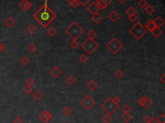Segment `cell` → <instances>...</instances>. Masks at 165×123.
<instances>
[{
    "mask_svg": "<svg viewBox=\"0 0 165 123\" xmlns=\"http://www.w3.org/2000/svg\"><path fill=\"white\" fill-rule=\"evenodd\" d=\"M33 17L44 27L46 28L57 17V15L47 6L44 4L41 8L39 9Z\"/></svg>",
    "mask_w": 165,
    "mask_h": 123,
    "instance_id": "obj_1",
    "label": "cell"
},
{
    "mask_svg": "<svg viewBox=\"0 0 165 123\" xmlns=\"http://www.w3.org/2000/svg\"><path fill=\"white\" fill-rule=\"evenodd\" d=\"M64 32L67 34L70 38L74 39H77L81 34L84 32V30L81 28V26L76 22H73L70 25L64 30Z\"/></svg>",
    "mask_w": 165,
    "mask_h": 123,
    "instance_id": "obj_2",
    "label": "cell"
},
{
    "mask_svg": "<svg viewBox=\"0 0 165 123\" xmlns=\"http://www.w3.org/2000/svg\"><path fill=\"white\" fill-rule=\"evenodd\" d=\"M147 32V30L139 22L135 24L133 27L129 30V33L137 40H140Z\"/></svg>",
    "mask_w": 165,
    "mask_h": 123,
    "instance_id": "obj_3",
    "label": "cell"
},
{
    "mask_svg": "<svg viewBox=\"0 0 165 123\" xmlns=\"http://www.w3.org/2000/svg\"><path fill=\"white\" fill-rule=\"evenodd\" d=\"M119 107V105L115 103L113 101L112 98H108L101 105V108L105 111L106 113V114H108L110 115L116 111Z\"/></svg>",
    "mask_w": 165,
    "mask_h": 123,
    "instance_id": "obj_4",
    "label": "cell"
},
{
    "mask_svg": "<svg viewBox=\"0 0 165 123\" xmlns=\"http://www.w3.org/2000/svg\"><path fill=\"white\" fill-rule=\"evenodd\" d=\"M106 48L111 53L117 54L123 48V45L116 38H113L106 45Z\"/></svg>",
    "mask_w": 165,
    "mask_h": 123,
    "instance_id": "obj_5",
    "label": "cell"
},
{
    "mask_svg": "<svg viewBox=\"0 0 165 123\" xmlns=\"http://www.w3.org/2000/svg\"><path fill=\"white\" fill-rule=\"evenodd\" d=\"M81 47L88 54H92L93 52H95L99 47V45L94 39L88 38L81 44Z\"/></svg>",
    "mask_w": 165,
    "mask_h": 123,
    "instance_id": "obj_6",
    "label": "cell"
},
{
    "mask_svg": "<svg viewBox=\"0 0 165 123\" xmlns=\"http://www.w3.org/2000/svg\"><path fill=\"white\" fill-rule=\"evenodd\" d=\"M95 101L90 97L89 94H87L80 101V104L85 110H89L95 104Z\"/></svg>",
    "mask_w": 165,
    "mask_h": 123,
    "instance_id": "obj_7",
    "label": "cell"
},
{
    "mask_svg": "<svg viewBox=\"0 0 165 123\" xmlns=\"http://www.w3.org/2000/svg\"><path fill=\"white\" fill-rule=\"evenodd\" d=\"M52 117L53 116H52V113L50 112H48V111L46 110L42 112L39 115V119L44 123H46L47 122H48L49 120L52 119Z\"/></svg>",
    "mask_w": 165,
    "mask_h": 123,
    "instance_id": "obj_8",
    "label": "cell"
},
{
    "mask_svg": "<svg viewBox=\"0 0 165 123\" xmlns=\"http://www.w3.org/2000/svg\"><path fill=\"white\" fill-rule=\"evenodd\" d=\"M19 7L24 11H27L32 8V4L28 0H21L19 3Z\"/></svg>",
    "mask_w": 165,
    "mask_h": 123,
    "instance_id": "obj_9",
    "label": "cell"
},
{
    "mask_svg": "<svg viewBox=\"0 0 165 123\" xmlns=\"http://www.w3.org/2000/svg\"><path fill=\"white\" fill-rule=\"evenodd\" d=\"M62 70L58 66H54L50 72V74L55 79H57L62 74Z\"/></svg>",
    "mask_w": 165,
    "mask_h": 123,
    "instance_id": "obj_10",
    "label": "cell"
},
{
    "mask_svg": "<svg viewBox=\"0 0 165 123\" xmlns=\"http://www.w3.org/2000/svg\"><path fill=\"white\" fill-rule=\"evenodd\" d=\"M87 10L92 14H95L98 12V11L100 10V8L95 2H93L87 7Z\"/></svg>",
    "mask_w": 165,
    "mask_h": 123,
    "instance_id": "obj_11",
    "label": "cell"
},
{
    "mask_svg": "<svg viewBox=\"0 0 165 123\" xmlns=\"http://www.w3.org/2000/svg\"><path fill=\"white\" fill-rule=\"evenodd\" d=\"M87 86L88 89L90 90L91 91H94L98 87V83L94 80L91 79L87 83Z\"/></svg>",
    "mask_w": 165,
    "mask_h": 123,
    "instance_id": "obj_12",
    "label": "cell"
},
{
    "mask_svg": "<svg viewBox=\"0 0 165 123\" xmlns=\"http://www.w3.org/2000/svg\"><path fill=\"white\" fill-rule=\"evenodd\" d=\"M108 17L111 21H113V22H116L120 17V15L116 10H113L110 13L109 15H108Z\"/></svg>",
    "mask_w": 165,
    "mask_h": 123,
    "instance_id": "obj_13",
    "label": "cell"
},
{
    "mask_svg": "<svg viewBox=\"0 0 165 123\" xmlns=\"http://www.w3.org/2000/svg\"><path fill=\"white\" fill-rule=\"evenodd\" d=\"M3 23H4L5 25L7 28H12L13 26H14V25H15V23L14 20H13L11 17H7V18L5 20L4 22Z\"/></svg>",
    "mask_w": 165,
    "mask_h": 123,
    "instance_id": "obj_14",
    "label": "cell"
},
{
    "mask_svg": "<svg viewBox=\"0 0 165 123\" xmlns=\"http://www.w3.org/2000/svg\"><path fill=\"white\" fill-rule=\"evenodd\" d=\"M144 26H145L144 27L146 28V29L148 30H149V31H150V32H151L153 29H154V28L156 27V26H155V23H154V20H152V19H150V20H148V21L146 23L145 25Z\"/></svg>",
    "mask_w": 165,
    "mask_h": 123,
    "instance_id": "obj_15",
    "label": "cell"
},
{
    "mask_svg": "<svg viewBox=\"0 0 165 123\" xmlns=\"http://www.w3.org/2000/svg\"><path fill=\"white\" fill-rule=\"evenodd\" d=\"M154 22L155 23L156 27H158V28H160V27H162L164 24V21L163 20V19L161 18L159 16H157L155 20H154Z\"/></svg>",
    "mask_w": 165,
    "mask_h": 123,
    "instance_id": "obj_16",
    "label": "cell"
},
{
    "mask_svg": "<svg viewBox=\"0 0 165 123\" xmlns=\"http://www.w3.org/2000/svg\"><path fill=\"white\" fill-rule=\"evenodd\" d=\"M152 35L155 37V38H157L159 37H160L161 36V34H162V30L160 28L158 27H155L154 29H153L151 31Z\"/></svg>",
    "mask_w": 165,
    "mask_h": 123,
    "instance_id": "obj_17",
    "label": "cell"
},
{
    "mask_svg": "<svg viewBox=\"0 0 165 123\" xmlns=\"http://www.w3.org/2000/svg\"><path fill=\"white\" fill-rule=\"evenodd\" d=\"M32 97L34 98V99L36 101H39L43 97L42 93L39 90H36L35 92L32 95Z\"/></svg>",
    "mask_w": 165,
    "mask_h": 123,
    "instance_id": "obj_18",
    "label": "cell"
},
{
    "mask_svg": "<svg viewBox=\"0 0 165 123\" xmlns=\"http://www.w3.org/2000/svg\"><path fill=\"white\" fill-rule=\"evenodd\" d=\"M144 108L146 109H148L149 107H150V106L152 104V100L150 99V98L148 96H144Z\"/></svg>",
    "mask_w": 165,
    "mask_h": 123,
    "instance_id": "obj_19",
    "label": "cell"
},
{
    "mask_svg": "<svg viewBox=\"0 0 165 123\" xmlns=\"http://www.w3.org/2000/svg\"><path fill=\"white\" fill-rule=\"evenodd\" d=\"M93 21H94L96 23H99L101 22L103 20V17L100 15V14H98V13H96L95 14H93V16L92 17Z\"/></svg>",
    "mask_w": 165,
    "mask_h": 123,
    "instance_id": "obj_20",
    "label": "cell"
},
{
    "mask_svg": "<svg viewBox=\"0 0 165 123\" xmlns=\"http://www.w3.org/2000/svg\"><path fill=\"white\" fill-rule=\"evenodd\" d=\"M65 81L66 83H67L68 84H69V85H72V84H74V83L76 82V78H75L74 76L70 75V76H69L66 78Z\"/></svg>",
    "mask_w": 165,
    "mask_h": 123,
    "instance_id": "obj_21",
    "label": "cell"
},
{
    "mask_svg": "<svg viewBox=\"0 0 165 123\" xmlns=\"http://www.w3.org/2000/svg\"><path fill=\"white\" fill-rule=\"evenodd\" d=\"M37 30H38V28H37L34 25H33V24L30 25L27 28V32L31 34H34V33L37 31Z\"/></svg>",
    "mask_w": 165,
    "mask_h": 123,
    "instance_id": "obj_22",
    "label": "cell"
},
{
    "mask_svg": "<svg viewBox=\"0 0 165 123\" xmlns=\"http://www.w3.org/2000/svg\"><path fill=\"white\" fill-rule=\"evenodd\" d=\"M144 10H145V12L147 13V14L150 15V14H152L154 11H155V9H154V7H153L152 5L150 4V5H147L146 7L144 8Z\"/></svg>",
    "mask_w": 165,
    "mask_h": 123,
    "instance_id": "obj_23",
    "label": "cell"
},
{
    "mask_svg": "<svg viewBox=\"0 0 165 123\" xmlns=\"http://www.w3.org/2000/svg\"><path fill=\"white\" fill-rule=\"evenodd\" d=\"M27 50L29 51L30 53H34L37 50V46L34 43H31L29 44L28 46H27Z\"/></svg>",
    "mask_w": 165,
    "mask_h": 123,
    "instance_id": "obj_24",
    "label": "cell"
},
{
    "mask_svg": "<svg viewBox=\"0 0 165 123\" xmlns=\"http://www.w3.org/2000/svg\"><path fill=\"white\" fill-rule=\"evenodd\" d=\"M95 3L97 4V5L99 6V7L100 8V9H106V7H108V5L103 1V0H96Z\"/></svg>",
    "mask_w": 165,
    "mask_h": 123,
    "instance_id": "obj_25",
    "label": "cell"
},
{
    "mask_svg": "<svg viewBox=\"0 0 165 123\" xmlns=\"http://www.w3.org/2000/svg\"><path fill=\"white\" fill-rule=\"evenodd\" d=\"M136 13H137V11H136V10L133 7H130L128 9L126 10V14H127L128 16H130V15H133V14H136Z\"/></svg>",
    "mask_w": 165,
    "mask_h": 123,
    "instance_id": "obj_26",
    "label": "cell"
},
{
    "mask_svg": "<svg viewBox=\"0 0 165 123\" xmlns=\"http://www.w3.org/2000/svg\"><path fill=\"white\" fill-rule=\"evenodd\" d=\"M112 120V119L111 118L110 115L108 114H106L102 118V121L104 123H110Z\"/></svg>",
    "mask_w": 165,
    "mask_h": 123,
    "instance_id": "obj_27",
    "label": "cell"
},
{
    "mask_svg": "<svg viewBox=\"0 0 165 123\" xmlns=\"http://www.w3.org/2000/svg\"><path fill=\"white\" fill-rule=\"evenodd\" d=\"M79 45V43L77 41V39H74L70 43V46L73 49H76Z\"/></svg>",
    "mask_w": 165,
    "mask_h": 123,
    "instance_id": "obj_28",
    "label": "cell"
},
{
    "mask_svg": "<svg viewBox=\"0 0 165 123\" xmlns=\"http://www.w3.org/2000/svg\"><path fill=\"white\" fill-rule=\"evenodd\" d=\"M87 35H88V37L89 39H94V38L97 36V33L95 32V30H90L89 32H88Z\"/></svg>",
    "mask_w": 165,
    "mask_h": 123,
    "instance_id": "obj_29",
    "label": "cell"
},
{
    "mask_svg": "<svg viewBox=\"0 0 165 123\" xmlns=\"http://www.w3.org/2000/svg\"><path fill=\"white\" fill-rule=\"evenodd\" d=\"M122 119L125 120L126 122H128L131 119V115L129 113V112L128 113H125L122 116Z\"/></svg>",
    "mask_w": 165,
    "mask_h": 123,
    "instance_id": "obj_30",
    "label": "cell"
},
{
    "mask_svg": "<svg viewBox=\"0 0 165 123\" xmlns=\"http://www.w3.org/2000/svg\"><path fill=\"white\" fill-rule=\"evenodd\" d=\"M20 62H21V63L23 64V65L26 66V65H27V64H28V63L30 62V59H28L27 56H23V57L20 59Z\"/></svg>",
    "mask_w": 165,
    "mask_h": 123,
    "instance_id": "obj_31",
    "label": "cell"
},
{
    "mask_svg": "<svg viewBox=\"0 0 165 123\" xmlns=\"http://www.w3.org/2000/svg\"><path fill=\"white\" fill-rule=\"evenodd\" d=\"M72 112V110H71V108L69 107V106H66L65 108L63 110V113H64V115H67V116H69Z\"/></svg>",
    "mask_w": 165,
    "mask_h": 123,
    "instance_id": "obj_32",
    "label": "cell"
},
{
    "mask_svg": "<svg viewBox=\"0 0 165 123\" xmlns=\"http://www.w3.org/2000/svg\"><path fill=\"white\" fill-rule=\"evenodd\" d=\"M156 120L159 123H165V115L164 113H161L157 117Z\"/></svg>",
    "mask_w": 165,
    "mask_h": 123,
    "instance_id": "obj_33",
    "label": "cell"
},
{
    "mask_svg": "<svg viewBox=\"0 0 165 123\" xmlns=\"http://www.w3.org/2000/svg\"><path fill=\"white\" fill-rule=\"evenodd\" d=\"M47 33L50 36L52 37L57 33V30H56L55 29V28H54V27H51V28H49L47 30Z\"/></svg>",
    "mask_w": 165,
    "mask_h": 123,
    "instance_id": "obj_34",
    "label": "cell"
},
{
    "mask_svg": "<svg viewBox=\"0 0 165 123\" xmlns=\"http://www.w3.org/2000/svg\"><path fill=\"white\" fill-rule=\"evenodd\" d=\"M114 75L116 76V77L117 78L120 79L121 78L122 76L124 75V72H123L121 70H120V69H118V70L114 72Z\"/></svg>",
    "mask_w": 165,
    "mask_h": 123,
    "instance_id": "obj_35",
    "label": "cell"
},
{
    "mask_svg": "<svg viewBox=\"0 0 165 123\" xmlns=\"http://www.w3.org/2000/svg\"><path fill=\"white\" fill-rule=\"evenodd\" d=\"M32 91H33V90H32L31 86H26L25 87H24L23 88V92L25 93V94H27V95H30V94L32 92Z\"/></svg>",
    "mask_w": 165,
    "mask_h": 123,
    "instance_id": "obj_36",
    "label": "cell"
},
{
    "mask_svg": "<svg viewBox=\"0 0 165 123\" xmlns=\"http://www.w3.org/2000/svg\"><path fill=\"white\" fill-rule=\"evenodd\" d=\"M137 4L141 7V8L144 9L147 6V5H148V2H146V0H139V1L137 2Z\"/></svg>",
    "mask_w": 165,
    "mask_h": 123,
    "instance_id": "obj_37",
    "label": "cell"
},
{
    "mask_svg": "<svg viewBox=\"0 0 165 123\" xmlns=\"http://www.w3.org/2000/svg\"><path fill=\"white\" fill-rule=\"evenodd\" d=\"M25 84H27V86L32 87V86H33L34 84V79L32 78H31V77H28L25 81Z\"/></svg>",
    "mask_w": 165,
    "mask_h": 123,
    "instance_id": "obj_38",
    "label": "cell"
},
{
    "mask_svg": "<svg viewBox=\"0 0 165 123\" xmlns=\"http://www.w3.org/2000/svg\"><path fill=\"white\" fill-rule=\"evenodd\" d=\"M80 61L82 62V63H85L87 60L88 59V57L86 54H81V56L79 57Z\"/></svg>",
    "mask_w": 165,
    "mask_h": 123,
    "instance_id": "obj_39",
    "label": "cell"
},
{
    "mask_svg": "<svg viewBox=\"0 0 165 123\" xmlns=\"http://www.w3.org/2000/svg\"><path fill=\"white\" fill-rule=\"evenodd\" d=\"M122 110H123V111L124 112V113H128L130 111V110H131V108H130V106H129L128 105L125 104L123 106Z\"/></svg>",
    "mask_w": 165,
    "mask_h": 123,
    "instance_id": "obj_40",
    "label": "cell"
},
{
    "mask_svg": "<svg viewBox=\"0 0 165 123\" xmlns=\"http://www.w3.org/2000/svg\"><path fill=\"white\" fill-rule=\"evenodd\" d=\"M137 18H138V16H137L136 14H133V15H130V16H128V20H130V21H131V22L136 21V20H137Z\"/></svg>",
    "mask_w": 165,
    "mask_h": 123,
    "instance_id": "obj_41",
    "label": "cell"
},
{
    "mask_svg": "<svg viewBox=\"0 0 165 123\" xmlns=\"http://www.w3.org/2000/svg\"><path fill=\"white\" fill-rule=\"evenodd\" d=\"M23 119H21V118L19 116L15 117L14 118V120H13V123H23Z\"/></svg>",
    "mask_w": 165,
    "mask_h": 123,
    "instance_id": "obj_42",
    "label": "cell"
},
{
    "mask_svg": "<svg viewBox=\"0 0 165 123\" xmlns=\"http://www.w3.org/2000/svg\"><path fill=\"white\" fill-rule=\"evenodd\" d=\"M112 100H113V101L115 102V103L117 104H118V105H119V103H120V102H121L120 97H119V96H117V95L116 96H115L112 99Z\"/></svg>",
    "mask_w": 165,
    "mask_h": 123,
    "instance_id": "obj_43",
    "label": "cell"
},
{
    "mask_svg": "<svg viewBox=\"0 0 165 123\" xmlns=\"http://www.w3.org/2000/svg\"><path fill=\"white\" fill-rule=\"evenodd\" d=\"M70 5L73 7V8H77L79 5V3L77 0H75L72 3H70Z\"/></svg>",
    "mask_w": 165,
    "mask_h": 123,
    "instance_id": "obj_44",
    "label": "cell"
},
{
    "mask_svg": "<svg viewBox=\"0 0 165 123\" xmlns=\"http://www.w3.org/2000/svg\"><path fill=\"white\" fill-rule=\"evenodd\" d=\"M151 119H152V117H150L149 115H146L145 117H143V120L144 123H149V122L150 121Z\"/></svg>",
    "mask_w": 165,
    "mask_h": 123,
    "instance_id": "obj_45",
    "label": "cell"
},
{
    "mask_svg": "<svg viewBox=\"0 0 165 123\" xmlns=\"http://www.w3.org/2000/svg\"><path fill=\"white\" fill-rule=\"evenodd\" d=\"M79 3V4H81L82 6H85L90 0H77Z\"/></svg>",
    "mask_w": 165,
    "mask_h": 123,
    "instance_id": "obj_46",
    "label": "cell"
},
{
    "mask_svg": "<svg viewBox=\"0 0 165 123\" xmlns=\"http://www.w3.org/2000/svg\"><path fill=\"white\" fill-rule=\"evenodd\" d=\"M138 103L139 104H140L141 106H144V97H142L141 99L138 101Z\"/></svg>",
    "mask_w": 165,
    "mask_h": 123,
    "instance_id": "obj_47",
    "label": "cell"
},
{
    "mask_svg": "<svg viewBox=\"0 0 165 123\" xmlns=\"http://www.w3.org/2000/svg\"><path fill=\"white\" fill-rule=\"evenodd\" d=\"M164 77H165V74H163L162 75V76H161V77H160V81L162 82V84H164L165 83Z\"/></svg>",
    "mask_w": 165,
    "mask_h": 123,
    "instance_id": "obj_48",
    "label": "cell"
},
{
    "mask_svg": "<svg viewBox=\"0 0 165 123\" xmlns=\"http://www.w3.org/2000/svg\"><path fill=\"white\" fill-rule=\"evenodd\" d=\"M4 48H5V45H3L1 41H0V53L4 50Z\"/></svg>",
    "mask_w": 165,
    "mask_h": 123,
    "instance_id": "obj_49",
    "label": "cell"
},
{
    "mask_svg": "<svg viewBox=\"0 0 165 123\" xmlns=\"http://www.w3.org/2000/svg\"><path fill=\"white\" fill-rule=\"evenodd\" d=\"M103 1L104 2H105V3H106V5H109L110 4H111V3H112V0H103Z\"/></svg>",
    "mask_w": 165,
    "mask_h": 123,
    "instance_id": "obj_50",
    "label": "cell"
},
{
    "mask_svg": "<svg viewBox=\"0 0 165 123\" xmlns=\"http://www.w3.org/2000/svg\"><path fill=\"white\" fill-rule=\"evenodd\" d=\"M149 123H159V122H157V120L155 119H154V118H152L151 120H150V121L149 122Z\"/></svg>",
    "mask_w": 165,
    "mask_h": 123,
    "instance_id": "obj_51",
    "label": "cell"
},
{
    "mask_svg": "<svg viewBox=\"0 0 165 123\" xmlns=\"http://www.w3.org/2000/svg\"><path fill=\"white\" fill-rule=\"evenodd\" d=\"M117 1L119 2L121 4H123V3H125V2H126V0H117Z\"/></svg>",
    "mask_w": 165,
    "mask_h": 123,
    "instance_id": "obj_52",
    "label": "cell"
},
{
    "mask_svg": "<svg viewBox=\"0 0 165 123\" xmlns=\"http://www.w3.org/2000/svg\"><path fill=\"white\" fill-rule=\"evenodd\" d=\"M67 1H68V2H69V3L70 4V3H72V2H74V1H75V0H67Z\"/></svg>",
    "mask_w": 165,
    "mask_h": 123,
    "instance_id": "obj_53",
    "label": "cell"
},
{
    "mask_svg": "<svg viewBox=\"0 0 165 123\" xmlns=\"http://www.w3.org/2000/svg\"><path fill=\"white\" fill-rule=\"evenodd\" d=\"M63 123H66V122H63Z\"/></svg>",
    "mask_w": 165,
    "mask_h": 123,
    "instance_id": "obj_54",
    "label": "cell"
}]
</instances>
